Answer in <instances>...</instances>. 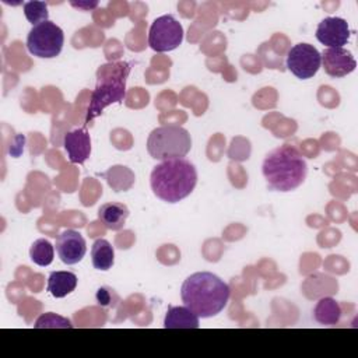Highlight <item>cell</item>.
<instances>
[{
	"instance_id": "cell-1",
	"label": "cell",
	"mask_w": 358,
	"mask_h": 358,
	"mask_svg": "<svg viewBox=\"0 0 358 358\" xmlns=\"http://www.w3.org/2000/svg\"><path fill=\"white\" fill-rule=\"evenodd\" d=\"M231 296L229 285L210 271L189 275L180 288L182 302L199 317H213L227 306Z\"/></svg>"
},
{
	"instance_id": "cell-2",
	"label": "cell",
	"mask_w": 358,
	"mask_h": 358,
	"mask_svg": "<svg viewBox=\"0 0 358 358\" xmlns=\"http://www.w3.org/2000/svg\"><path fill=\"white\" fill-rule=\"evenodd\" d=\"M262 172L270 190L291 192L305 182L308 165L295 145L282 144L266 155Z\"/></svg>"
},
{
	"instance_id": "cell-3",
	"label": "cell",
	"mask_w": 358,
	"mask_h": 358,
	"mask_svg": "<svg viewBox=\"0 0 358 358\" xmlns=\"http://www.w3.org/2000/svg\"><path fill=\"white\" fill-rule=\"evenodd\" d=\"M197 171L185 158H171L154 166L150 176L152 193L162 201L178 203L186 199L196 187Z\"/></svg>"
},
{
	"instance_id": "cell-4",
	"label": "cell",
	"mask_w": 358,
	"mask_h": 358,
	"mask_svg": "<svg viewBox=\"0 0 358 358\" xmlns=\"http://www.w3.org/2000/svg\"><path fill=\"white\" fill-rule=\"evenodd\" d=\"M130 69V63L127 62L106 63L99 67L96 71V85L91 94V102L85 115V126L99 116L106 106L124 99L126 80Z\"/></svg>"
},
{
	"instance_id": "cell-5",
	"label": "cell",
	"mask_w": 358,
	"mask_h": 358,
	"mask_svg": "<svg viewBox=\"0 0 358 358\" xmlns=\"http://www.w3.org/2000/svg\"><path fill=\"white\" fill-rule=\"evenodd\" d=\"M192 148L190 133L178 124H164L154 129L147 140V151L154 159L183 158Z\"/></svg>"
},
{
	"instance_id": "cell-6",
	"label": "cell",
	"mask_w": 358,
	"mask_h": 358,
	"mask_svg": "<svg viewBox=\"0 0 358 358\" xmlns=\"http://www.w3.org/2000/svg\"><path fill=\"white\" fill-rule=\"evenodd\" d=\"M64 43L63 29L52 21H42L32 25L27 36V49L41 59H52L60 55Z\"/></svg>"
},
{
	"instance_id": "cell-7",
	"label": "cell",
	"mask_w": 358,
	"mask_h": 358,
	"mask_svg": "<svg viewBox=\"0 0 358 358\" xmlns=\"http://www.w3.org/2000/svg\"><path fill=\"white\" fill-rule=\"evenodd\" d=\"M183 41V27L172 15L165 14L155 18L150 27L148 45L158 53L176 49Z\"/></svg>"
},
{
	"instance_id": "cell-8",
	"label": "cell",
	"mask_w": 358,
	"mask_h": 358,
	"mask_svg": "<svg viewBox=\"0 0 358 358\" xmlns=\"http://www.w3.org/2000/svg\"><path fill=\"white\" fill-rule=\"evenodd\" d=\"M322 66L320 52L309 43H296L287 53V69L298 78H312Z\"/></svg>"
},
{
	"instance_id": "cell-9",
	"label": "cell",
	"mask_w": 358,
	"mask_h": 358,
	"mask_svg": "<svg viewBox=\"0 0 358 358\" xmlns=\"http://www.w3.org/2000/svg\"><path fill=\"white\" fill-rule=\"evenodd\" d=\"M316 39L329 48H343L350 41V27L344 18L327 17L317 24Z\"/></svg>"
},
{
	"instance_id": "cell-10",
	"label": "cell",
	"mask_w": 358,
	"mask_h": 358,
	"mask_svg": "<svg viewBox=\"0 0 358 358\" xmlns=\"http://www.w3.org/2000/svg\"><path fill=\"white\" fill-rule=\"evenodd\" d=\"M56 252L64 264H76L85 256V239L76 229H64L56 239Z\"/></svg>"
},
{
	"instance_id": "cell-11",
	"label": "cell",
	"mask_w": 358,
	"mask_h": 358,
	"mask_svg": "<svg viewBox=\"0 0 358 358\" xmlns=\"http://www.w3.org/2000/svg\"><path fill=\"white\" fill-rule=\"evenodd\" d=\"M320 57L324 71L333 78L344 77L357 67L352 53L344 48H327L320 53Z\"/></svg>"
},
{
	"instance_id": "cell-12",
	"label": "cell",
	"mask_w": 358,
	"mask_h": 358,
	"mask_svg": "<svg viewBox=\"0 0 358 358\" xmlns=\"http://www.w3.org/2000/svg\"><path fill=\"white\" fill-rule=\"evenodd\" d=\"M63 147L71 164H84L91 155V137L87 126L64 134Z\"/></svg>"
},
{
	"instance_id": "cell-13",
	"label": "cell",
	"mask_w": 358,
	"mask_h": 358,
	"mask_svg": "<svg viewBox=\"0 0 358 358\" xmlns=\"http://www.w3.org/2000/svg\"><path fill=\"white\" fill-rule=\"evenodd\" d=\"M200 317L186 305L168 308L164 317L165 329H197Z\"/></svg>"
},
{
	"instance_id": "cell-14",
	"label": "cell",
	"mask_w": 358,
	"mask_h": 358,
	"mask_svg": "<svg viewBox=\"0 0 358 358\" xmlns=\"http://www.w3.org/2000/svg\"><path fill=\"white\" fill-rule=\"evenodd\" d=\"M127 217L129 208L124 204L116 201L105 203L98 210L99 221L105 225V228L110 231H120L124 227Z\"/></svg>"
},
{
	"instance_id": "cell-15",
	"label": "cell",
	"mask_w": 358,
	"mask_h": 358,
	"mask_svg": "<svg viewBox=\"0 0 358 358\" xmlns=\"http://www.w3.org/2000/svg\"><path fill=\"white\" fill-rule=\"evenodd\" d=\"M77 275L71 271H52L48 278V292L53 298H64L77 287Z\"/></svg>"
},
{
	"instance_id": "cell-16",
	"label": "cell",
	"mask_w": 358,
	"mask_h": 358,
	"mask_svg": "<svg viewBox=\"0 0 358 358\" xmlns=\"http://www.w3.org/2000/svg\"><path fill=\"white\" fill-rule=\"evenodd\" d=\"M341 313L343 312H341L340 303L330 296L319 299L313 309L315 320L324 326H333V324L338 323Z\"/></svg>"
},
{
	"instance_id": "cell-17",
	"label": "cell",
	"mask_w": 358,
	"mask_h": 358,
	"mask_svg": "<svg viewBox=\"0 0 358 358\" xmlns=\"http://www.w3.org/2000/svg\"><path fill=\"white\" fill-rule=\"evenodd\" d=\"M91 260H92V266L96 270L106 271L112 268L115 263L113 246L106 239H102V238L96 239L91 248Z\"/></svg>"
},
{
	"instance_id": "cell-18",
	"label": "cell",
	"mask_w": 358,
	"mask_h": 358,
	"mask_svg": "<svg viewBox=\"0 0 358 358\" xmlns=\"http://www.w3.org/2000/svg\"><path fill=\"white\" fill-rule=\"evenodd\" d=\"M103 178L106 179L108 185L112 187L115 192H126L134 185V173L131 169L123 165H115L109 168L105 173Z\"/></svg>"
},
{
	"instance_id": "cell-19",
	"label": "cell",
	"mask_w": 358,
	"mask_h": 358,
	"mask_svg": "<svg viewBox=\"0 0 358 358\" xmlns=\"http://www.w3.org/2000/svg\"><path fill=\"white\" fill-rule=\"evenodd\" d=\"M29 257L35 264H38L41 267H46L53 262L55 248L48 239L39 238L31 245Z\"/></svg>"
},
{
	"instance_id": "cell-20",
	"label": "cell",
	"mask_w": 358,
	"mask_h": 358,
	"mask_svg": "<svg viewBox=\"0 0 358 358\" xmlns=\"http://www.w3.org/2000/svg\"><path fill=\"white\" fill-rule=\"evenodd\" d=\"M24 14L32 25H36L42 21H48V4L45 1H27L24 3Z\"/></svg>"
},
{
	"instance_id": "cell-21",
	"label": "cell",
	"mask_w": 358,
	"mask_h": 358,
	"mask_svg": "<svg viewBox=\"0 0 358 358\" xmlns=\"http://www.w3.org/2000/svg\"><path fill=\"white\" fill-rule=\"evenodd\" d=\"M34 327L35 329H71L73 324L67 317L49 312V313L41 315L36 319Z\"/></svg>"
},
{
	"instance_id": "cell-22",
	"label": "cell",
	"mask_w": 358,
	"mask_h": 358,
	"mask_svg": "<svg viewBox=\"0 0 358 358\" xmlns=\"http://www.w3.org/2000/svg\"><path fill=\"white\" fill-rule=\"evenodd\" d=\"M96 302L101 305V306H113V298H119L113 289H109L106 287H102L96 291Z\"/></svg>"
},
{
	"instance_id": "cell-23",
	"label": "cell",
	"mask_w": 358,
	"mask_h": 358,
	"mask_svg": "<svg viewBox=\"0 0 358 358\" xmlns=\"http://www.w3.org/2000/svg\"><path fill=\"white\" fill-rule=\"evenodd\" d=\"M71 6L73 7H78V8H83V10H91L94 7L98 6V1H71Z\"/></svg>"
}]
</instances>
